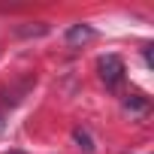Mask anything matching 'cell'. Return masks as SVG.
Masks as SVG:
<instances>
[{
  "label": "cell",
  "mask_w": 154,
  "mask_h": 154,
  "mask_svg": "<svg viewBox=\"0 0 154 154\" xmlns=\"http://www.w3.org/2000/svg\"><path fill=\"white\" fill-rule=\"evenodd\" d=\"M6 154H24V151H18V148H12V151H6Z\"/></svg>",
  "instance_id": "8992f818"
},
{
  "label": "cell",
  "mask_w": 154,
  "mask_h": 154,
  "mask_svg": "<svg viewBox=\"0 0 154 154\" xmlns=\"http://www.w3.org/2000/svg\"><path fill=\"white\" fill-rule=\"evenodd\" d=\"M124 112H130L133 118H142V115L148 112V97H142V94H127V100H124Z\"/></svg>",
  "instance_id": "3957f363"
},
{
  "label": "cell",
  "mask_w": 154,
  "mask_h": 154,
  "mask_svg": "<svg viewBox=\"0 0 154 154\" xmlns=\"http://www.w3.org/2000/svg\"><path fill=\"white\" fill-rule=\"evenodd\" d=\"M97 69H100V79L112 88V85H118L121 79H124V60L118 57V54H103L100 60H97Z\"/></svg>",
  "instance_id": "6da1fadb"
},
{
  "label": "cell",
  "mask_w": 154,
  "mask_h": 154,
  "mask_svg": "<svg viewBox=\"0 0 154 154\" xmlns=\"http://www.w3.org/2000/svg\"><path fill=\"white\" fill-rule=\"evenodd\" d=\"M94 36H97V30H94L91 24H72V27L66 30V36H63V39H66V45H69V48H79V45L91 42Z\"/></svg>",
  "instance_id": "7a4b0ae2"
},
{
  "label": "cell",
  "mask_w": 154,
  "mask_h": 154,
  "mask_svg": "<svg viewBox=\"0 0 154 154\" xmlns=\"http://www.w3.org/2000/svg\"><path fill=\"white\" fill-rule=\"evenodd\" d=\"M72 139H75V145H79L85 154H91L94 151V142H91V136H88V130H82V127H75L72 130Z\"/></svg>",
  "instance_id": "277c9868"
},
{
  "label": "cell",
  "mask_w": 154,
  "mask_h": 154,
  "mask_svg": "<svg viewBox=\"0 0 154 154\" xmlns=\"http://www.w3.org/2000/svg\"><path fill=\"white\" fill-rule=\"evenodd\" d=\"M45 30H48L45 24H36V27H18V33H21V36H42Z\"/></svg>",
  "instance_id": "5b68a950"
}]
</instances>
